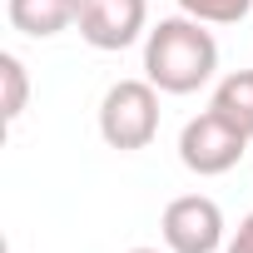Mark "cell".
<instances>
[{
  "label": "cell",
  "mask_w": 253,
  "mask_h": 253,
  "mask_svg": "<svg viewBox=\"0 0 253 253\" xmlns=\"http://www.w3.org/2000/svg\"><path fill=\"white\" fill-rule=\"evenodd\" d=\"M218 70V40L194 15H164L144 35V80L159 94H194Z\"/></svg>",
  "instance_id": "cell-1"
},
{
  "label": "cell",
  "mask_w": 253,
  "mask_h": 253,
  "mask_svg": "<svg viewBox=\"0 0 253 253\" xmlns=\"http://www.w3.org/2000/svg\"><path fill=\"white\" fill-rule=\"evenodd\" d=\"M99 134L109 149L134 154L149 149L159 134V89L149 80H119L99 99Z\"/></svg>",
  "instance_id": "cell-2"
},
{
  "label": "cell",
  "mask_w": 253,
  "mask_h": 253,
  "mask_svg": "<svg viewBox=\"0 0 253 253\" xmlns=\"http://www.w3.org/2000/svg\"><path fill=\"white\" fill-rule=\"evenodd\" d=\"M243 149H248V134L233 129L218 109L194 114L184 129H179V164H184L189 174H199V179L228 174V169L243 159Z\"/></svg>",
  "instance_id": "cell-3"
},
{
  "label": "cell",
  "mask_w": 253,
  "mask_h": 253,
  "mask_svg": "<svg viewBox=\"0 0 253 253\" xmlns=\"http://www.w3.org/2000/svg\"><path fill=\"white\" fill-rule=\"evenodd\" d=\"M159 233H164L169 253H218L228 243L223 209L209 194H179V199H169V209L159 218Z\"/></svg>",
  "instance_id": "cell-4"
},
{
  "label": "cell",
  "mask_w": 253,
  "mask_h": 253,
  "mask_svg": "<svg viewBox=\"0 0 253 253\" xmlns=\"http://www.w3.org/2000/svg\"><path fill=\"white\" fill-rule=\"evenodd\" d=\"M80 40L89 50H129L149 35V0H80Z\"/></svg>",
  "instance_id": "cell-5"
},
{
  "label": "cell",
  "mask_w": 253,
  "mask_h": 253,
  "mask_svg": "<svg viewBox=\"0 0 253 253\" xmlns=\"http://www.w3.org/2000/svg\"><path fill=\"white\" fill-rule=\"evenodd\" d=\"M5 15L20 35L50 40V35H60L80 20V0H5Z\"/></svg>",
  "instance_id": "cell-6"
},
{
  "label": "cell",
  "mask_w": 253,
  "mask_h": 253,
  "mask_svg": "<svg viewBox=\"0 0 253 253\" xmlns=\"http://www.w3.org/2000/svg\"><path fill=\"white\" fill-rule=\"evenodd\" d=\"M209 109H218L233 129H243V134L253 139V70H233V75H223V80L213 84Z\"/></svg>",
  "instance_id": "cell-7"
},
{
  "label": "cell",
  "mask_w": 253,
  "mask_h": 253,
  "mask_svg": "<svg viewBox=\"0 0 253 253\" xmlns=\"http://www.w3.org/2000/svg\"><path fill=\"white\" fill-rule=\"evenodd\" d=\"M0 84H5V104H0V114H5V124H15L30 104V75H25V60L20 55H0Z\"/></svg>",
  "instance_id": "cell-8"
},
{
  "label": "cell",
  "mask_w": 253,
  "mask_h": 253,
  "mask_svg": "<svg viewBox=\"0 0 253 253\" xmlns=\"http://www.w3.org/2000/svg\"><path fill=\"white\" fill-rule=\"evenodd\" d=\"M174 5L204 25H238L248 10H253V0H174Z\"/></svg>",
  "instance_id": "cell-9"
},
{
  "label": "cell",
  "mask_w": 253,
  "mask_h": 253,
  "mask_svg": "<svg viewBox=\"0 0 253 253\" xmlns=\"http://www.w3.org/2000/svg\"><path fill=\"white\" fill-rule=\"evenodd\" d=\"M223 253H253V213H248V218L233 228V238L223 243Z\"/></svg>",
  "instance_id": "cell-10"
},
{
  "label": "cell",
  "mask_w": 253,
  "mask_h": 253,
  "mask_svg": "<svg viewBox=\"0 0 253 253\" xmlns=\"http://www.w3.org/2000/svg\"><path fill=\"white\" fill-rule=\"evenodd\" d=\"M129 253H169V248H129Z\"/></svg>",
  "instance_id": "cell-11"
}]
</instances>
